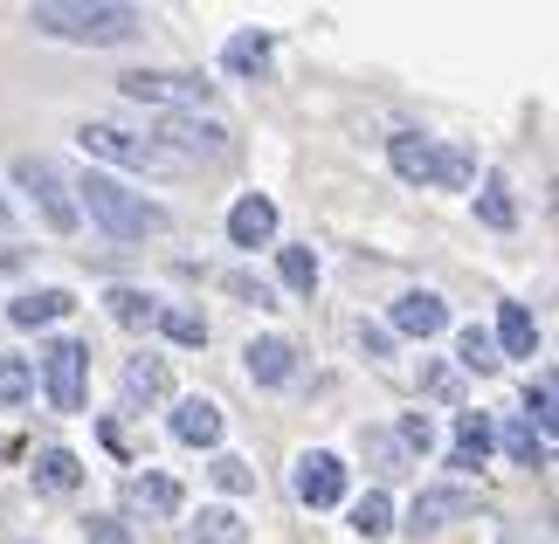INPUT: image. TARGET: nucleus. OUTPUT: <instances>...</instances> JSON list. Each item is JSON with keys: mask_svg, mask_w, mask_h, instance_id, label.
Wrapping results in <instances>:
<instances>
[{"mask_svg": "<svg viewBox=\"0 0 559 544\" xmlns=\"http://www.w3.org/2000/svg\"><path fill=\"white\" fill-rule=\"evenodd\" d=\"M28 28L56 35V41L111 49V41H132L145 28V14L139 8H118V0H41V8H28Z\"/></svg>", "mask_w": 559, "mask_h": 544, "instance_id": "f257e3e1", "label": "nucleus"}, {"mask_svg": "<svg viewBox=\"0 0 559 544\" xmlns=\"http://www.w3.org/2000/svg\"><path fill=\"white\" fill-rule=\"evenodd\" d=\"M83 207H91V221L111 234V242H145V234H159L166 228V207L159 201H145V193H132L124 180H111V172H83ZM76 207V214H83Z\"/></svg>", "mask_w": 559, "mask_h": 544, "instance_id": "f03ea898", "label": "nucleus"}, {"mask_svg": "<svg viewBox=\"0 0 559 544\" xmlns=\"http://www.w3.org/2000/svg\"><path fill=\"white\" fill-rule=\"evenodd\" d=\"M386 159H394V172L407 186H442V193H463L469 180H477V159L456 145H436L421 132H401L394 145H386Z\"/></svg>", "mask_w": 559, "mask_h": 544, "instance_id": "7ed1b4c3", "label": "nucleus"}, {"mask_svg": "<svg viewBox=\"0 0 559 544\" xmlns=\"http://www.w3.org/2000/svg\"><path fill=\"white\" fill-rule=\"evenodd\" d=\"M83 152H91V159H111L124 172H187L159 138H139V132H124V124H83Z\"/></svg>", "mask_w": 559, "mask_h": 544, "instance_id": "20e7f679", "label": "nucleus"}, {"mask_svg": "<svg viewBox=\"0 0 559 544\" xmlns=\"http://www.w3.org/2000/svg\"><path fill=\"white\" fill-rule=\"evenodd\" d=\"M118 90L132 104H159V111H174V118H193L207 104V83L187 76V70H132V76H118Z\"/></svg>", "mask_w": 559, "mask_h": 544, "instance_id": "39448f33", "label": "nucleus"}, {"mask_svg": "<svg viewBox=\"0 0 559 544\" xmlns=\"http://www.w3.org/2000/svg\"><path fill=\"white\" fill-rule=\"evenodd\" d=\"M14 180L35 193V207H41V221H49L56 234H70L76 228V201H70V180H62V166L56 159H14Z\"/></svg>", "mask_w": 559, "mask_h": 544, "instance_id": "423d86ee", "label": "nucleus"}, {"mask_svg": "<svg viewBox=\"0 0 559 544\" xmlns=\"http://www.w3.org/2000/svg\"><path fill=\"white\" fill-rule=\"evenodd\" d=\"M83 344L76 338H56L49 352H41V394H49V407L56 413H76L83 407Z\"/></svg>", "mask_w": 559, "mask_h": 544, "instance_id": "0eeeda50", "label": "nucleus"}, {"mask_svg": "<svg viewBox=\"0 0 559 544\" xmlns=\"http://www.w3.org/2000/svg\"><path fill=\"white\" fill-rule=\"evenodd\" d=\"M290 489H297V504H305V510H332L338 496H346V462H338V455H325V448L297 455Z\"/></svg>", "mask_w": 559, "mask_h": 544, "instance_id": "6e6552de", "label": "nucleus"}, {"mask_svg": "<svg viewBox=\"0 0 559 544\" xmlns=\"http://www.w3.org/2000/svg\"><path fill=\"white\" fill-rule=\"evenodd\" d=\"M159 145L174 152V159L187 166V159H228V124H201V118H166V132H159Z\"/></svg>", "mask_w": 559, "mask_h": 544, "instance_id": "1a4fd4ad", "label": "nucleus"}, {"mask_svg": "<svg viewBox=\"0 0 559 544\" xmlns=\"http://www.w3.org/2000/svg\"><path fill=\"white\" fill-rule=\"evenodd\" d=\"M456 517H477V489H421L415 496V510H407V531H442V524H456Z\"/></svg>", "mask_w": 559, "mask_h": 544, "instance_id": "9d476101", "label": "nucleus"}, {"mask_svg": "<svg viewBox=\"0 0 559 544\" xmlns=\"http://www.w3.org/2000/svg\"><path fill=\"white\" fill-rule=\"evenodd\" d=\"M228 242H235V249L276 242V201H263V193H242V201L228 207Z\"/></svg>", "mask_w": 559, "mask_h": 544, "instance_id": "9b49d317", "label": "nucleus"}, {"mask_svg": "<svg viewBox=\"0 0 559 544\" xmlns=\"http://www.w3.org/2000/svg\"><path fill=\"white\" fill-rule=\"evenodd\" d=\"M124 510L132 517H180V483L174 475H159V469H145V475H132V483H124Z\"/></svg>", "mask_w": 559, "mask_h": 544, "instance_id": "f8f14e48", "label": "nucleus"}, {"mask_svg": "<svg viewBox=\"0 0 559 544\" xmlns=\"http://www.w3.org/2000/svg\"><path fill=\"white\" fill-rule=\"evenodd\" d=\"M242 365H249L255 386H284V379L297 373V344H290V338H249Z\"/></svg>", "mask_w": 559, "mask_h": 544, "instance_id": "ddd939ff", "label": "nucleus"}, {"mask_svg": "<svg viewBox=\"0 0 559 544\" xmlns=\"http://www.w3.org/2000/svg\"><path fill=\"white\" fill-rule=\"evenodd\" d=\"M442 324H449V303L436 290H407L394 303V331H407V338H436Z\"/></svg>", "mask_w": 559, "mask_h": 544, "instance_id": "4468645a", "label": "nucleus"}, {"mask_svg": "<svg viewBox=\"0 0 559 544\" xmlns=\"http://www.w3.org/2000/svg\"><path fill=\"white\" fill-rule=\"evenodd\" d=\"M174 442H187V448H214V442H222V407L201 400V394L180 400V407H174Z\"/></svg>", "mask_w": 559, "mask_h": 544, "instance_id": "2eb2a0df", "label": "nucleus"}, {"mask_svg": "<svg viewBox=\"0 0 559 544\" xmlns=\"http://www.w3.org/2000/svg\"><path fill=\"white\" fill-rule=\"evenodd\" d=\"M222 70L228 76H270V35L263 28H242L222 41Z\"/></svg>", "mask_w": 559, "mask_h": 544, "instance_id": "dca6fc26", "label": "nucleus"}, {"mask_svg": "<svg viewBox=\"0 0 559 544\" xmlns=\"http://www.w3.org/2000/svg\"><path fill=\"white\" fill-rule=\"evenodd\" d=\"M76 483H83V462L70 448H41L35 455V489L41 496H76Z\"/></svg>", "mask_w": 559, "mask_h": 544, "instance_id": "f3484780", "label": "nucleus"}, {"mask_svg": "<svg viewBox=\"0 0 559 544\" xmlns=\"http://www.w3.org/2000/svg\"><path fill=\"white\" fill-rule=\"evenodd\" d=\"M124 400H132V407H153V400H166V386H174V379H166V359H124Z\"/></svg>", "mask_w": 559, "mask_h": 544, "instance_id": "a211bd4d", "label": "nucleus"}, {"mask_svg": "<svg viewBox=\"0 0 559 544\" xmlns=\"http://www.w3.org/2000/svg\"><path fill=\"white\" fill-rule=\"evenodd\" d=\"M490 344L511 352V359H532V352H539V324H532L525 303H504V311H498V338H490Z\"/></svg>", "mask_w": 559, "mask_h": 544, "instance_id": "6ab92c4d", "label": "nucleus"}, {"mask_svg": "<svg viewBox=\"0 0 559 544\" xmlns=\"http://www.w3.org/2000/svg\"><path fill=\"white\" fill-rule=\"evenodd\" d=\"M490 455V421L484 413H456V442H449V469H484Z\"/></svg>", "mask_w": 559, "mask_h": 544, "instance_id": "aec40b11", "label": "nucleus"}, {"mask_svg": "<svg viewBox=\"0 0 559 544\" xmlns=\"http://www.w3.org/2000/svg\"><path fill=\"white\" fill-rule=\"evenodd\" d=\"M70 303H76L70 290H21V297L8 303V317H14V324H28V331H35V324H56L62 311H70Z\"/></svg>", "mask_w": 559, "mask_h": 544, "instance_id": "412c9836", "label": "nucleus"}, {"mask_svg": "<svg viewBox=\"0 0 559 544\" xmlns=\"http://www.w3.org/2000/svg\"><path fill=\"white\" fill-rule=\"evenodd\" d=\"M180 544H242V517L235 510H201L193 524H180Z\"/></svg>", "mask_w": 559, "mask_h": 544, "instance_id": "4be33fe9", "label": "nucleus"}, {"mask_svg": "<svg viewBox=\"0 0 559 544\" xmlns=\"http://www.w3.org/2000/svg\"><path fill=\"white\" fill-rule=\"evenodd\" d=\"M504 455H511L519 469H539V462H546V434L532 427L525 413H511V421H504Z\"/></svg>", "mask_w": 559, "mask_h": 544, "instance_id": "5701e85b", "label": "nucleus"}, {"mask_svg": "<svg viewBox=\"0 0 559 544\" xmlns=\"http://www.w3.org/2000/svg\"><path fill=\"white\" fill-rule=\"evenodd\" d=\"M153 324H159V331L174 338V344H207V317H201V311H187V303H159Z\"/></svg>", "mask_w": 559, "mask_h": 544, "instance_id": "b1692460", "label": "nucleus"}, {"mask_svg": "<svg viewBox=\"0 0 559 544\" xmlns=\"http://www.w3.org/2000/svg\"><path fill=\"white\" fill-rule=\"evenodd\" d=\"M353 531L367 537V544L394 531V504H386V489H367V496H359V504H353Z\"/></svg>", "mask_w": 559, "mask_h": 544, "instance_id": "393cba45", "label": "nucleus"}, {"mask_svg": "<svg viewBox=\"0 0 559 544\" xmlns=\"http://www.w3.org/2000/svg\"><path fill=\"white\" fill-rule=\"evenodd\" d=\"M456 365H463V373H498V344H490V331H477V324H469V331L456 338Z\"/></svg>", "mask_w": 559, "mask_h": 544, "instance_id": "a878e982", "label": "nucleus"}, {"mask_svg": "<svg viewBox=\"0 0 559 544\" xmlns=\"http://www.w3.org/2000/svg\"><path fill=\"white\" fill-rule=\"evenodd\" d=\"M477 214H484L490 228H511V221H519V207H511V186H504V172H490V180H484V193H477Z\"/></svg>", "mask_w": 559, "mask_h": 544, "instance_id": "bb28decb", "label": "nucleus"}, {"mask_svg": "<svg viewBox=\"0 0 559 544\" xmlns=\"http://www.w3.org/2000/svg\"><path fill=\"white\" fill-rule=\"evenodd\" d=\"M359 448H367L373 462H380V475H401V469H415V455H407V448L394 442V434H380V427H373V434H359Z\"/></svg>", "mask_w": 559, "mask_h": 544, "instance_id": "cd10ccee", "label": "nucleus"}, {"mask_svg": "<svg viewBox=\"0 0 559 544\" xmlns=\"http://www.w3.org/2000/svg\"><path fill=\"white\" fill-rule=\"evenodd\" d=\"M276 269H284V282H290L297 297L318 290V255H311V249H284V255H276Z\"/></svg>", "mask_w": 559, "mask_h": 544, "instance_id": "c85d7f7f", "label": "nucleus"}, {"mask_svg": "<svg viewBox=\"0 0 559 544\" xmlns=\"http://www.w3.org/2000/svg\"><path fill=\"white\" fill-rule=\"evenodd\" d=\"M35 394V359H0V407Z\"/></svg>", "mask_w": 559, "mask_h": 544, "instance_id": "c756f323", "label": "nucleus"}, {"mask_svg": "<svg viewBox=\"0 0 559 544\" xmlns=\"http://www.w3.org/2000/svg\"><path fill=\"white\" fill-rule=\"evenodd\" d=\"M207 475H214V483H222L228 496H242V489H255V469L242 462V455H214V469H207Z\"/></svg>", "mask_w": 559, "mask_h": 544, "instance_id": "7c9ffc66", "label": "nucleus"}, {"mask_svg": "<svg viewBox=\"0 0 559 544\" xmlns=\"http://www.w3.org/2000/svg\"><path fill=\"white\" fill-rule=\"evenodd\" d=\"M104 303H111V317H118V324H153V311H159V303H153V297H139V290H111Z\"/></svg>", "mask_w": 559, "mask_h": 544, "instance_id": "2f4dec72", "label": "nucleus"}, {"mask_svg": "<svg viewBox=\"0 0 559 544\" xmlns=\"http://www.w3.org/2000/svg\"><path fill=\"white\" fill-rule=\"evenodd\" d=\"M394 442H401L407 455H428V448H436V427H428V413H407V421L394 427Z\"/></svg>", "mask_w": 559, "mask_h": 544, "instance_id": "473e14b6", "label": "nucleus"}, {"mask_svg": "<svg viewBox=\"0 0 559 544\" xmlns=\"http://www.w3.org/2000/svg\"><path fill=\"white\" fill-rule=\"evenodd\" d=\"M228 290H235V297H249L255 311H270V282H255V276H228Z\"/></svg>", "mask_w": 559, "mask_h": 544, "instance_id": "72a5a7b5", "label": "nucleus"}, {"mask_svg": "<svg viewBox=\"0 0 559 544\" xmlns=\"http://www.w3.org/2000/svg\"><path fill=\"white\" fill-rule=\"evenodd\" d=\"M532 413H539V434H546V427H552V379L532 386Z\"/></svg>", "mask_w": 559, "mask_h": 544, "instance_id": "f704fd0d", "label": "nucleus"}, {"mask_svg": "<svg viewBox=\"0 0 559 544\" xmlns=\"http://www.w3.org/2000/svg\"><path fill=\"white\" fill-rule=\"evenodd\" d=\"M91 544H124V524H118V517H97V524H91Z\"/></svg>", "mask_w": 559, "mask_h": 544, "instance_id": "c9c22d12", "label": "nucleus"}, {"mask_svg": "<svg viewBox=\"0 0 559 544\" xmlns=\"http://www.w3.org/2000/svg\"><path fill=\"white\" fill-rule=\"evenodd\" d=\"M428 394H442V400H449V394H456V373H442V365H428Z\"/></svg>", "mask_w": 559, "mask_h": 544, "instance_id": "e433bc0d", "label": "nucleus"}, {"mask_svg": "<svg viewBox=\"0 0 559 544\" xmlns=\"http://www.w3.org/2000/svg\"><path fill=\"white\" fill-rule=\"evenodd\" d=\"M8 221H14V207H8V201H0V228H8Z\"/></svg>", "mask_w": 559, "mask_h": 544, "instance_id": "4c0bfd02", "label": "nucleus"}]
</instances>
